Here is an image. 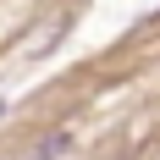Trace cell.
<instances>
[{
    "instance_id": "cell-1",
    "label": "cell",
    "mask_w": 160,
    "mask_h": 160,
    "mask_svg": "<svg viewBox=\"0 0 160 160\" xmlns=\"http://www.w3.org/2000/svg\"><path fill=\"white\" fill-rule=\"evenodd\" d=\"M66 149H72V132H50V138H44V144H39V149H33L28 160H61Z\"/></svg>"
},
{
    "instance_id": "cell-2",
    "label": "cell",
    "mask_w": 160,
    "mask_h": 160,
    "mask_svg": "<svg viewBox=\"0 0 160 160\" xmlns=\"http://www.w3.org/2000/svg\"><path fill=\"white\" fill-rule=\"evenodd\" d=\"M0 111H6V99H0Z\"/></svg>"
}]
</instances>
